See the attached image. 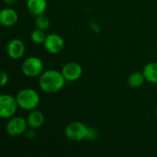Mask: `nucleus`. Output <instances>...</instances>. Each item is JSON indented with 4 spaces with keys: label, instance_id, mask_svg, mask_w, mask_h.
<instances>
[{
    "label": "nucleus",
    "instance_id": "12",
    "mask_svg": "<svg viewBox=\"0 0 157 157\" xmlns=\"http://www.w3.org/2000/svg\"><path fill=\"white\" fill-rule=\"evenodd\" d=\"M27 9L28 11L37 17L39 15L44 14L45 10L47 9V0H27Z\"/></svg>",
    "mask_w": 157,
    "mask_h": 157
},
{
    "label": "nucleus",
    "instance_id": "1",
    "mask_svg": "<svg viewBox=\"0 0 157 157\" xmlns=\"http://www.w3.org/2000/svg\"><path fill=\"white\" fill-rule=\"evenodd\" d=\"M65 78L62 72L54 69L46 70L40 75L39 79L40 88L47 94H55L61 91L65 85Z\"/></svg>",
    "mask_w": 157,
    "mask_h": 157
},
{
    "label": "nucleus",
    "instance_id": "11",
    "mask_svg": "<svg viewBox=\"0 0 157 157\" xmlns=\"http://www.w3.org/2000/svg\"><path fill=\"white\" fill-rule=\"evenodd\" d=\"M26 120H27V122H28L29 127L36 130V129L40 128L44 124L45 116L42 113V111L38 110V109H35L33 110H30V112L28 115V117H27Z\"/></svg>",
    "mask_w": 157,
    "mask_h": 157
},
{
    "label": "nucleus",
    "instance_id": "20",
    "mask_svg": "<svg viewBox=\"0 0 157 157\" xmlns=\"http://www.w3.org/2000/svg\"><path fill=\"white\" fill-rule=\"evenodd\" d=\"M3 1L6 6H13L17 2V0H3Z\"/></svg>",
    "mask_w": 157,
    "mask_h": 157
},
{
    "label": "nucleus",
    "instance_id": "9",
    "mask_svg": "<svg viewBox=\"0 0 157 157\" xmlns=\"http://www.w3.org/2000/svg\"><path fill=\"white\" fill-rule=\"evenodd\" d=\"M26 51L24 42L19 39H13L8 41L6 45V53L13 60L20 59Z\"/></svg>",
    "mask_w": 157,
    "mask_h": 157
},
{
    "label": "nucleus",
    "instance_id": "18",
    "mask_svg": "<svg viewBox=\"0 0 157 157\" xmlns=\"http://www.w3.org/2000/svg\"><path fill=\"white\" fill-rule=\"evenodd\" d=\"M8 82V74L5 71L2 72L1 74V86H5Z\"/></svg>",
    "mask_w": 157,
    "mask_h": 157
},
{
    "label": "nucleus",
    "instance_id": "4",
    "mask_svg": "<svg viewBox=\"0 0 157 157\" xmlns=\"http://www.w3.org/2000/svg\"><path fill=\"white\" fill-rule=\"evenodd\" d=\"M88 127L81 121H73L69 123L64 131L65 137L73 142H80L86 138Z\"/></svg>",
    "mask_w": 157,
    "mask_h": 157
},
{
    "label": "nucleus",
    "instance_id": "5",
    "mask_svg": "<svg viewBox=\"0 0 157 157\" xmlns=\"http://www.w3.org/2000/svg\"><path fill=\"white\" fill-rule=\"evenodd\" d=\"M18 105L17 98L9 94L0 96V117L2 119H10L15 116Z\"/></svg>",
    "mask_w": 157,
    "mask_h": 157
},
{
    "label": "nucleus",
    "instance_id": "21",
    "mask_svg": "<svg viewBox=\"0 0 157 157\" xmlns=\"http://www.w3.org/2000/svg\"><path fill=\"white\" fill-rule=\"evenodd\" d=\"M156 116H157V108H156Z\"/></svg>",
    "mask_w": 157,
    "mask_h": 157
},
{
    "label": "nucleus",
    "instance_id": "8",
    "mask_svg": "<svg viewBox=\"0 0 157 157\" xmlns=\"http://www.w3.org/2000/svg\"><path fill=\"white\" fill-rule=\"evenodd\" d=\"M61 72L66 81L74 82L81 78L83 75V68L81 64L76 62H69L63 66Z\"/></svg>",
    "mask_w": 157,
    "mask_h": 157
},
{
    "label": "nucleus",
    "instance_id": "2",
    "mask_svg": "<svg viewBox=\"0 0 157 157\" xmlns=\"http://www.w3.org/2000/svg\"><path fill=\"white\" fill-rule=\"evenodd\" d=\"M16 98L18 108L29 111L35 109L40 101L39 93L32 88H23L19 90Z\"/></svg>",
    "mask_w": 157,
    "mask_h": 157
},
{
    "label": "nucleus",
    "instance_id": "6",
    "mask_svg": "<svg viewBox=\"0 0 157 157\" xmlns=\"http://www.w3.org/2000/svg\"><path fill=\"white\" fill-rule=\"evenodd\" d=\"M27 120L21 117H12L8 119L6 125V132L11 137H17L24 134L28 130Z\"/></svg>",
    "mask_w": 157,
    "mask_h": 157
},
{
    "label": "nucleus",
    "instance_id": "15",
    "mask_svg": "<svg viewBox=\"0 0 157 157\" xmlns=\"http://www.w3.org/2000/svg\"><path fill=\"white\" fill-rule=\"evenodd\" d=\"M34 24L37 29H40L42 30H47L50 28L51 21H50V18L46 15L41 14V15H39L36 17Z\"/></svg>",
    "mask_w": 157,
    "mask_h": 157
},
{
    "label": "nucleus",
    "instance_id": "17",
    "mask_svg": "<svg viewBox=\"0 0 157 157\" xmlns=\"http://www.w3.org/2000/svg\"><path fill=\"white\" fill-rule=\"evenodd\" d=\"M98 136V132L96 128L94 127H89L88 128V131H87V135H86V140H88V141H95Z\"/></svg>",
    "mask_w": 157,
    "mask_h": 157
},
{
    "label": "nucleus",
    "instance_id": "16",
    "mask_svg": "<svg viewBox=\"0 0 157 157\" xmlns=\"http://www.w3.org/2000/svg\"><path fill=\"white\" fill-rule=\"evenodd\" d=\"M46 37L47 35L45 34V30H42L37 28L33 29L32 32L30 33V40L35 44H41V43L43 44Z\"/></svg>",
    "mask_w": 157,
    "mask_h": 157
},
{
    "label": "nucleus",
    "instance_id": "10",
    "mask_svg": "<svg viewBox=\"0 0 157 157\" xmlns=\"http://www.w3.org/2000/svg\"><path fill=\"white\" fill-rule=\"evenodd\" d=\"M18 21V15L13 8L6 7L0 12V23L4 27H13Z\"/></svg>",
    "mask_w": 157,
    "mask_h": 157
},
{
    "label": "nucleus",
    "instance_id": "7",
    "mask_svg": "<svg viewBox=\"0 0 157 157\" xmlns=\"http://www.w3.org/2000/svg\"><path fill=\"white\" fill-rule=\"evenodd\" d=\"M44 49L51 54H58L64 48V40L63 38L56 33H52L47 35L44 42Z\"/></svg>",
    "mask_w": 157,
    "mask_h": 157
},
{
    "label": "nucleus",
    "instance_id": "13",
    "mask_svg": "<svg viewBox=\"0 0 157 157\" xmlns=\"http://www.w3.org/2000/svg\"><path fill=\"white\" fill-rule=\"evenodd\" d=\"M147 82L151 84H157V62L147 63L143 71Z\"/></svg>",
    "mask_w": 157,
    "mask_h": 157
},
{
    "label": "nucleus",
    "instance_id": "14",
    "mask_svg": "<svg viewBox=\"0 0 157 157\" xmlns=\"http://www.w3.org/2000/svg\"><path fill=\"white\" fill-rule=\"evenodd\" d=\"M146 81L144 73H140V72H134L132 74H131L128 77V84L131 87L133 88H138L141 87L144 82Z\"/></svg>",
    "mask_w": 157,
    "mask_h": 157
},
{
    "label": "nucleus",
    "instance_id": "19",
    "mask_svg": "<svg viewBox=\"0 0 157 157\" xmlns=\"http://www.w3.org/2000/svg\"><path fill=\"white\" fill-rule=\"evenodd\" d=\"M34 130H35V129H32V128H30L29 131L27 130V132H26L25 133H26V137H27L28 139L31 140V139H34V138L36 137V133H35Z\"/></svg>",
    "mask_w": 157,
    "mask_h": 157
},
{
    "label": "nucleus",
    "instance_id": "3",
    "mask_svg": "<svg viewBox=\"0 0 157 157\" xmlns=\"http://www.w3.org/2000/svg\"><path fill=\"white\" fill-rule=\"evenodd\" d=\"M21 71L27 77H37L44 72V63L40 58L37 56H30L22 62Z\"/></svg>",
    "mask_w": 157,
    "mask_h": 157
}]
</instances>
